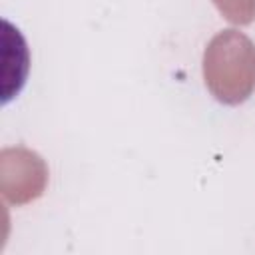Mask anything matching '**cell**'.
Segmentation results:
<instances>
[{"mask_svg":"<svg viewBox=\"0 0 255 255\" xmlns=\"http://www.w3.org/2000/svg\"><path fill=\"white\" fill-rule=\"evenodd\" d=\"M219 14L235 24V26H247L255 20V0H211Z\"/></svg>","mask_w":255,"mask_h":255,"instance_id":"3957f363","label":"cell"},{"mask_svg":"<svg viewBox=\"0 0 255 255\" xmlns=\"http://www.w3.org/2000/svg\"><path fill=\"white\" fill-rule=\"evenodd\" d=\"M203 80L211 96L225 106H239L255 92V44L227 28L217 32L203 50Z\"/></svg>","mask_w":255,"mask_h":255,"instance_id":"6da1fadb","label":"cell"},{"mask_svg":"<svg viewBox=\"0 0 255 255\" xmlns=\"http://www.w3.org/2000/svg\"><path fill=\"white\" fill-rule=\"evenodd\" d=\"M48 165L40 153L24 145L0 151V191L10 205L40 199L48 187Z\"/></svg>","mask_w":255,"mask_h":255,"instance_id":"7a4b0ae2","label":"cell"}]
</instances>
